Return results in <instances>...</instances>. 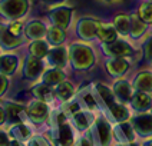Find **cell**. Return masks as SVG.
I'll list each match as a JSON object with an SVG mask.
<instances>
[{"instance_id":"4","label":"cell","mask_w":152,"mask_h":146,"mask_svg":"<svg viewBox=\"0 0 152 146\" xmlns=\"http://www.w3.org/2000/svg\"><path fill=\"white\" fill-rule=\"evenodd\" d=\"M129 122L132 123L138 136L144 139L152 137V113H148V112L138 113L134 118H131Z\"/></svg>"},{"instance_id":"18","label":"cell","mask_w":152,"mask_h":146,"mask_svg":"<svg viewBox=\"0 0 152 146\" xmlns=\"http://www.w3.org/2000/svg\"><path fill=\"white\" fill-rule=\"evenodd\" d=\"M9 136L12 139H16L19 142H27L30 137H32V130L29 129V126L23 123V122H19L15 125H10L9 128Z\"/></svg>"},{"instance_id":"5","label":"cell","mask_w":152,"mask_h":146,"mask_svg":"<svg viewBox=\"0 0 152 146\" xmlns=\"http://www.w3.org/2000/svg\"><path fill=\"white\" fill-rule=\"evenodd\" d=\"M26 116L27 119L30 120L32 123H43L45 120L48 119L49 116V108H48V103L36 99L33 102L29 103V106L26 108Z\"/></svg>"},{"instance_id":"43","label":"cell","mask_w":152,"mask_h":146,"mask_svg":"<svg viewBox=\"0 0 152 146\" xmlns=\"http://www.w3.org/2000/svg\"><path fill=\"white\" fill-rule=\"evenodd\" d=\"M116 146H138L135 142H132V143H118Z\"/></svg>"},{"instance_id":"39","label":"cell","mask_w":152,"mask_h":146,"mask_svg":"<svg viewBox=\"0 0 152 146\" xmlns=\"http://www.w3.org/2000/svg\"><path fill=\"white\" fill-rule=\"evenodd\" d=\"M73 146H95V145H93V142L89 139V137L83 136V137H80V139H77Z\"/></svg>"},{"instance_id":"8","label":"cell","mask_w":152,"mask_h":146,"mask_svg":"<svg viewBox=\"0 0 152 146\" xmlns=\"http://www.w3.org/2000/svg\"><path fill=\"white\" fill-rule=\"evenodd\" d=\"M103 52L109 56V57H124L126 59L129 56H132L134 53V47L125 40H115L110 43H103L102 44Z\"/></svg>"},{"instance_id":"41","label":"cell","mask_w":152,"mask_h":146,"mask_svg":"<svg viewBox=\"0 0 152 146\" xmlns=\"http://www.w3.org/2000/svg\"><path fill=\"white\" fill-rule=\"evenodd\" d=\"M9 146H23V145H22V142H19L16 139H12L10 143H9Z\"/></svg>"},{"instance_id":"44","label":"cell","mask_w":152,"mask_h":146,"mask_svg":"<svg viewBox=\"0 0 152 146\" xmlns=\"http://www.w3.org/2000/svg\"><path fill=\"white\" fill-rule=\"evenodd\" d=\"M142 146H152V137H151V139H148L146 142H144V145H142Z\"/></svg>"},{"instance_id":"20","label":"cell","mask_w":152,"mask_h":146,"mask_svg":"<svg viewBox=\"0 0 152 146\" xmlns=\"http://www.w3.org/2000/svg\"><path fill=\"white\" fill-rule=\"evenodd\" d=\"M25 33L29 39L32 40H37V39H42L46 36L48 33V29L46 26L43 25L40 20H32L30 23H27L25 27Z\"/></svg>"},{"instance_id":"42","label":"cell","mask_w":152,"mask_h":146,"mask_svg":"<svg viewBox=\"0 0 152 146\" xmlns=\"http://www.w3.org/2000/svg\"><path fill=\"white\" fill-rule=\"evenodd\" d=\"M43 1L50 3V4H58V3H62V1H65V0H43Z\"/></svg>"},{"instance_id":"35","label":"cell","mask_w":152,"mask_h":146,"mask_svg":"<svg viewBox=\"0 0 152 146\" xmlns=\"http://www.w3.org/2000/svg\"><path fill=\"white\" fill-rule=\"evenodd\" d=\"M7 27L15 36H19V37H20V34L23 32V25H22L20 22H17V20H12L7 25Z\"/></svg>"},{"instance_id":"19","label":"cell","mask_w":152,"mask_h":146,"mask_svg":"<svg viewBox=\"0 0 152 146\" xmlns=\"http://www.w3.org/2000/svg\"><path fill=\"white\" fill-rule=\"evenodd\" d=\"M96 36H98V39H99L102 43H110V42H115V40H116L118 32H116V29H115L113 25L99 22L98 30H96Z\"/></svg>"},{"instance_id":"33","label":"cell","mask_w":152,"mask_h":146,"mask_svg":"<svg viewBox=\"0 0 152 146\" xmlns=\"http://www.w3.org/2000/svg\"><path fill=\"white\" fill-rule=\"evenodd\" d=\"M138 16L141 17L145 23H152V1L141 4Z\"/></svg>"},{"instance_id":"21","label":"cell","mask_w":152,"mask_h":146,"mask_svg":"<svg viewBox=\"0 0 152 146\" xmlns=\"http://www.w3.org/2000/svg\"><path fill=\"white\" fill-rule=\"evenodd\" d=\"M19 66V59L15 54H3L0 56V73L10 76L16 72Z\"/></svg>"},{"instance_id":"11","label":"cell","mask_w":152,"mask_h":146,"mask_svg":"<svg viewBox=\"0 0 152 146\" xmlns=\"http://www.w3.org/2000/svg\"><path fill=\"white\" fill-rule=\"evenodd\" d=\"M58 139L60 146H73L75 145V137L72 126L66 122V118L63 115H59L58 120Z\"/></svg>"},{"instance_id":"22","label":"cell","mask_w":152,"mask_h":146,"mask_svg":"<svg viewBox=\"0 0 152 146\" xmlns=\"http://www.w3.org/2000/svg\"><path fill=\"white\" fill-rule=\"evenodd\" d=\"M134 87L136 90L151 93L152 92V72H141L134 79Z\"/></svg>"},{"instance_id":"25","label":"cell","mask_w":152,"mask_h":146,"mask_svg":"<svg viewBox=\"0 0 152 146\" xmlns=\"http://www.w3.org/2000/svg\"><path fill=\"white\" fill-rule=\"evenodd\" d=\"M109 112L116 123H119V122H126V120L131 119V113H129V109L125 106V103L116 102L112 108H109Z\"/></svg>"},{"instance_id":"13","label":"cell","mask_w":152,"mask_h":146,"mask_svg":"<svg viewBox=\"0 0 152 146\" xmlns=\"http://www.w3.org/2000/svg\"><path fill=\"white\" fill-rule=\"evenodd\" d=\"M22 44V37L15 36L9 30L7 25L0 23V47L6 49V50H12L16 49Z\"/></svg>"},{"instance_id":"27","label":"cell","mask_w":152,"mask_h":146,"mask_svg":"<svg viewBox=\"0 0 152 146\" xmlns=\"http://www.w3.org/2000/svg\"><path fill=\"white\" fill-rule=\"evenodd\" d=\"M146 32V23L138 15H132L131 16V32L129 36L134 39H139L141 36H144Z\"/></svg>"},{"instance_id":"34","label":"cell","mask_w":152,"mask_h":146,"mask_svg":"<svg viewBox=\"0 0 152 146\" xmlns=\"http://www.w3.org/2000/svg\"><path fill=\"white\" fill-rule=\"evenodd\" d=\"M142 52L146 62H152V36H149L142 44Z\"/></svg>"},{"instance_id":"9","label":"cell","mask_w":152,"mask_h":146,"mask_svg":"<svg viewBox=\"0 0 152 146\" xmlns=\"http://www.w3.org/2000/svg\"><path fill=\"white\" fill-rule=\"evenodd\" d=\"M112 132H113V137L118 140L119 143H132V142H135L136 132L129 120L119 122L118 125L112 129Z\"/></svg>"},{"instance_id":"2","label":"cell","mask_w":152,"mask_h":146,"mask_svg":"<svg viewBox=\"0 0 152 146\" xmlns=\"http://www.w3.org/2000/svg\"><path fill=\"white\" fill-rule=\"evenodd\" d=\"M29 10L27 0H0V15L9 20L23 17Z\"/></svg>"},{"instance_id":"24","label":"cell","mask_w":152,"mask_h":146,"mask_svg":"<svg viewBox=\"0 0 152 146\" xmlns=\"http://www.w3.org/2000/svg\"><path fill=\"white\" fill-rule=\"evenodd\" d=\"M42 79H43V83H46L49 86H55L62 83V82H65V73L58 68H52L43 73Z\"/></svg>"},{"instance_id":"10","label":"cell","mask_w":152,"mask_h":146,"mask_svg":"<svg viewBox=\"0 0 152 146\" xmlns=\"http://www.w3.org/2000/svg\"><path fill=\"white\" fill-rule=\"evenodd\" d=\"M23 76L27 80H36L39 79V76L43 73V63L42 59L34 57V56H27L23 65Z\"/></svg>"},{"instance_id":"14","label":"cell","mask_w":152,"mask_h":146,"mask_svg":"<svg viewBox=\"0 0 152 146\" xmlns=\"http://www.w3.org/2000/svg\"><path fill=\"white\" fill-rule=\"evenodd\" d=\"M4 112H6V122L9 125H15L23 120L26 113V108L16 102H6L4 103Z\"/></svg>"},{"instance_id":"28","label":"cell","mask_w":152,"mask_h":146,"mask_svg":"<svg viewBox=\"0 0 152 146\" xmlns=\"http://www.w3.org/2000/svg\"><path fill=\"white\" fill-rule=\"evenodd\" d=\"M29 50H30V54L34 56V57H39V59H43L48 56L49 53V43L42 40V39H37V40H33L29 46Z\"/></svg>"},{"instance_id":"15","label":"cell","mask_w":152,"mask_h":146,"mask_svg":"<svg viewBox=\"0 0 152 146\" xmlns=\"http://www.w3.org/2000/svg\"><path fill=\"white\" fill-rule=\"evenodd\" d=\"M134 93V85H131L128 80L121 79L113 85V94L121 103H129Z\"/></svg>"},{"instance_id":"30","label":"cell","mask_w":152,"mask_h":146,"mask_svg":"<svg viewBox=\"0 0 152 146\" xmlns=\"http://www.w3.org/2000/svg\"><path fill=\"white\" fill-rule=\"evenodd\" d=\"M46 37H48V43L53 47L55 46H62L63 40H65V30L60 29V27H56V26H52L50 29H48Z\"/></svg>"},{"instance_id":"23","label":"cell","mask_w":152,"mask_h":146,"mask_svg":"<svg viewBox=\"0 0 152 146\" xmlns=\"http://www.w3.org/2000/svg\"><path fill=\"white\" fill-rule=\"evenodd\" d=\"M33 94L36 99L43 100V102H52L56 96V92L52 89V86L46 85V83H40V85H36L33 87Z\"/></svg>"},{"instance_id":"17","label":"cell","mask_w":152,"mask_h":146,"mask_svg":"<svg viewBox=\"0 0 152 146\" xmlns=\"http://www.w3.org/2000/svg\"><path fill=\"white\" fill-rule=\"evenodd\" d=\"M129 69V62L124 57H110V60L106 62V70L110 76L121 77L124 76Z\"/></svg>"},{"instance_id":"36","label":"cell","mask_w":152,"mask_h":146,"mask_svg":"<svg viewBox=\"0 0 152 146\" xmlns=\"http://www.w3.org/2000/svg\"><path fill=\"white\" fill-rule=\"evenodd\" d=\"M27 146H49V143L42 136H32L27 140Z\"/></svg>"},{"instance_id":"29","label":"cell","mask_w":152,"mask_h":146,"mask_svg":"<svg viewBox=\"0 0 152 146\" xmlns=\"http://www.w3.org/2000/svg\"><path fill=\"white\" fill-rule=\"evenodd\" d=\"M95 87H96V92L99 93V97L103 100V103L106 105V108H108V109L112 108L115 103L118 102V99H116V97H115V94H113V90H110L108 86L102 85V83H98Z\"/></svg>"},{"instance_id":"31","label":"cell","mask_w":152,"mask_h":146,"mask_svg":"<svg viewBox=\"0 0 152 146\" xmlns=\"http://www.w3.org/2000/svg\"><path fill=\"white\" fill-rule=\"evenodd\" d=\"M55 92H56V96L59 97L60 100H63V102H68L70 100L72 97H73V94H75V87L73 85L70 83V82H62L58 85V87L55 89Z\"/></svg>"},{"instance_id":"40","label":"cell","mask_w":152,"mask_h":146,"mask_svg":"<svg viewBox=\"0 0 152 146\" xmlns=\"http://www.w3.org/2000/svg\"><path fill=\"white\" fill-rule=\"evenodd\" d=\"M4 122H6V112H4V108L0 106V126L4 125Z\"/></svg>"},{"instance_id":"1","label":"cell","mask_w":152,"mask_h":146,"mask_svg":"<svg viewBox=\"0 0 152 146\" xmlns=\"http://www.w3.org/2000/svg\"><path fill=\"white\" fill-rule=\"evenodd\" d=\"M69 60L75 70H89L95 65V53L92 47L83 43H73L69 46Z\"/></svg>"},{"instance_id":"38","label":"cell","mask_w":152,"mask_h":146,"mask_svg":"<svg viewBox=\"0 0 152 146\" xmlns=\"http://www.w3.org/2000/svg\"><path fill=\"white\" fill-rule=\"evenodd\" d=\"M9 143H10L9 132H4L0 129V146H9Z\"/></svg>"},{"instance_id":"7","label":"cell","mask_w":152,"mask_h":146,"mask_svg":"<svg viewBox=\"0 0 152 146\" xmlns=\"http://www.w3.org/2000/svg\"><path fill=\"white\" fill-rule=\"evenodd\" d=\"M93 133H95V137H96L99 146H109L113 132L110 128V123L103 116L96 118L95 123H93Z\"/></svg>"},{"instance_id":"26","label":"cell","mask_w":152,"mask_h":146,"mask_svg":"<svg viewBox=\"0 0 152 146\" xmlns=\"http://www.w3.org/2000/svg\"><path fill=\"white\" fill-rule=\"evenodd\" d=\"M72 125L79 132H83V130L91 128V119L83 110L77 109L76 112H72Z\"/></svg>"},{"instance_id":"6","label":"cell","mask_w":152,"mask_h":146,"mask_svg":"<svg viewBox=\"0 0 152 146\" xmlns=\"http://www.w3.org/2000/svg\"><path fill=\"white\" fill-rule=\"evenodd\" d=\"M72 13H73L72 7L65 6V4H60V6L53 7L50 12H49V20L52 22V25L53 26H56V27H60V29L66 30V29H68V26L70 25Z\"/></svg>"},{"instance_id":"12","label":"cell","mask_w":152,"mask_h":146,"mask_svg":"<svg viewBox=\"0 0 152 146\" xmlns=\"http://www.w3.org/2000/svg\"><path fill=\"white\" fill-rule=\"evenodd\" d=\"M46 59H48V63L50 65L52 68L63 69L66 66V62L69 59V53L63 46H55V47H52L49 50Z\"/></svg>"},{"instance_id":"45","label":"cell","mask_w":152,"mask_h":146,"mask_svg":"<svg viewBox=\"0 0 152 146\" xmlns=\"http://www.w3.org/2000/svg\"><path fill=\"white\" fill-rule=\"evenodd\" d=\"M103 1H116V0H103Z\"/></svg>"},{"instance_id":"37","label":"cell","mask_w":152,"mask_h":146,"mask_svg":"<svg viewBox=\"0 0 152 146\" xmlns=\"http://www.w3.org/2000/svg\"><path fill=\"white\" fill-rule=\"evenodd\" d=\"M7 87H9V79L6 77V75H1L0 73V96H3V94L6 93Z\"/></svg>"},{"instance_id":"3","label":"cell","mask_w":152,"mask_h":146,"mask_svg":"<svg viewBox=\"0 0 152 146\" xmlns=\"http://www.w3.org/2000/svg\"><path fill=\"white\" fill-rule=\"evenodd\" d=\"M98 25L99 20L95 17H80L77 25H76V30H77V36L80 39H83L86 42H92L95 39H98L96 36V30H98Z\"/></svg>"},{"instance_id":"16","label":"cell","mask_w":152,"mask_h":146,"mask_svg":"<svg viewBox=\"0 0 152 146\" xmlns=\"http://www.w3.org/2000/svg\"><path fill=\"white\" fill-rule=\"evenodd\" d=\"M131 106L136 113H144L148 109L152 108V97L149 96V93L146 92H141V90H136L132 99H131Z\"/></svg>"},{"instance_id":"32","label":"cell","mask_w":152,"mask_h":146,"mask_svg":"<svg viewBox=\"0 0 152 146\" xmlns=\"http://www.w3.org/2000/svg\"><path fill=\"white\" fill-rule=\"evenodd\" d=\"M113 26H115L118 34L128 36L129 32H131V16H128V15H119V16H116L115 17V22H113Z\"/></svg>"}]
</instances>
